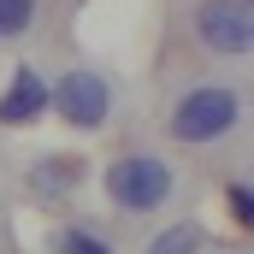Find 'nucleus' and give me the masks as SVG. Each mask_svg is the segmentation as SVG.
Returning <instances> with one entry per match:
<instances>
[{"mask_svg":"<svg viewBox=\"0 0 254 254\" xmlns=\"http://www.w3.org/2000/svg\"><path fill=\"white\" fill-rule=\"evenodd\" d=\"M237 119H243V101L231 89H190L172 107V136L178 142H219Z\"/></svg>","mask_w":254,"mask_h":254,"instance_id":"2","label":"nucleus"},{"mask_svg":"<svg viewBox=\"0 0 254 254\" xmlns=\"http://www.w3.org/2000/svg\"><path fill=\"white\" fill-rule=\"evenodd\" d=\"M36 18V0H0V36H24Z\"/></svg>","mask_w":254,"mask_h":254,"instance_id":"8","label":"nucleus"},{"mask_svg":"<svg viewBox=\"0 0 254 254\" xmlns=\"http://www.w3.org/2000/svg\"><path fill=\"white\" fill-rule=\"evenodd\" d=\"M201 249V231L195 225H166L154 243H148V254H195Z\"/></svg>","mask_w":254,"mask_h":254,"instance_id":"7","label":"nucleus"},{"mask_svg":"<svg viewBox=\"0 0 254 254\" xmlns=\"http://www.w3.org/2000/svg\"><path fill=\"white\" fill-rule=\"evenodd\" d=\"M77 172H83L77 160L54 154V160H42V166H36V190H42V195H65L71 184H77Z\"/></svg>","mask_w":254,"mask_h":254,"instance_id":"6","label":"nucleus"},{"mask_svg":"<svg viewBox=\"0 0 254 254\" xmlns=\"http://www.w3.org/2000/svg\"><path fill=\"white\" fill-rule=\"evenodd\" d=\"M60 254H113V249H107L95 231H77V225H71V231H60Z\"/></svg>","mask_w":254,"mask_h":254,"instance_id":"9","label":"nucleus"},{"mask_svg":"<svg viewBox=\"0 0 254 254\" xmlns=\"http://www.w3.org/2000/svg\"><path fill=\"white\" fill-rule=\"evenodd\" d=\"M107 195L125 207V213H154L166 195H172V166L154 160V154H125L107 166Z\"/></svg>","mask_w":254,"mask_h":254,"instance_id":"1","label":"nucleus"},{"mask_svg":"<svg viewBox=\"0 0 254 254\" xmlns=\"http://www.w3.org/2000/svg\"><path fill=\"white\" fill-rule=\"evenodd\" d=\"M195 36H201V48H213V54H249V6H237V0H201L195 6Z\"/></svg>","mask_w":254,"mask_h":254,"instance_id":"4","label":"nucleus"},{"mask_svg":"<svg viewBox=\"0 0 254 254\" xmlns=\"http://www.w3.org/2000/svg\"><path fill=\"white\" fill-rule=\"evenodd\" d=\"M237 6H249V0H237Z\"/></svg>","mask_w":254,"mask_h":254,"instance_id":"11","label":"nucleus"},{"mask_svg":"<svg viewBox=\"0 0 254 254\" xmlns=\"http://www.w3.org/2000/svg\"><path fill=\"white\" fill-rule=\"evenodd\" d=\"M36 113H48V77L18 65L12 71V89L0 95V125H30Z\"/></svg>","mask_w":254,"mask_h":254,"instance_id":"5","label":"nucleus"},{"mask_svg":"<svg viewBox=\"0 0 254 254\" xmlns=\"http://www.w3.org/2000/svg\"><path fill=\"white\" fill-rule=\"evenodd\" d=\"M231 213H237V225H254V190L249 184H231Z\"/></svg>","mask_w":254,"mask_h":254,"instance_id":"10","label":"nucleus"},{"mask_svg":"<svg viewBox=\"0 0 254 254\" xmlns=\"http://www.w3.org/2000/svg\"><path fill=\"white\" fill-rule=\"evenodd\" d=\"M54 107H60L65 125H77V130H101V125H107V107H113L107 77H95V71H65L60 89H54Z\"/></svg>","mask_w":254,"mask_h":254,"instance_id":"3","label":"nucleus"}]
</instances>
